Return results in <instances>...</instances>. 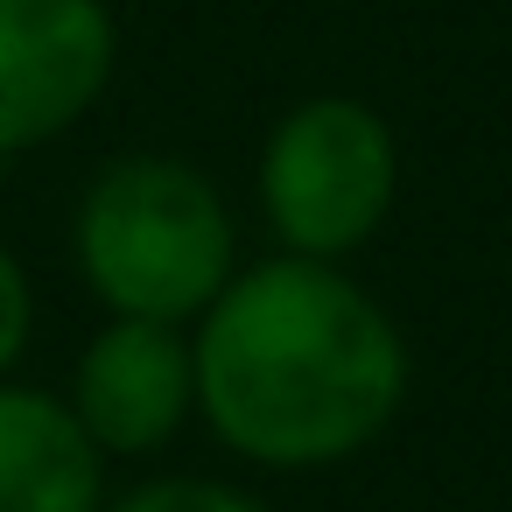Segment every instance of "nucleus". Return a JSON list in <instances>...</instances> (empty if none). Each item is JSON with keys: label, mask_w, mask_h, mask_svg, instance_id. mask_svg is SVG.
<instances>
[{"label": "nucleus", "mask_w": 512, "mask_h": 512, "mask_svg": "<svg viewBox=\"0 0 512 512\" xmlns=\"http://www.w3.org/2000/svg\"><path fill=\"white\" fill-rule=\"evenodd\" d=\"M197 414L260 470L351 463L407 400L400 323L330 260L239 267L190 330Z\"/></svg>", "instance_id": "obj_1"}, {"label": "nucleus", "mask_w": 512, "mask_h": 512, "mask_svg": "<svg viewBox=\"0 0 512 512\" xmlns=\"http://www.w3.org/2000/svg\"><path fill=\"white\" fill-rule=\"evenodd\" d=\"M78 274L106 316L197 323L239 274V232L218 183L176 155H120L78 197Z\"/></svg>", "instance_id": "obj_2"}, {"label": "nucleus", "mask_w": 512, "mask_h": 512, "mask_svg": "<svg viewBox=\"0 0 512 512\" xmlns=\"http://www.w3.org/2000/svg\"><path fill=\"white\" fill-rule=\"evenodd\" d=\"M400 197V141L379 106L351 92H316L288 106L260 148V211L281 253L344 260L358 253Z\"/></svg>", "instance_id": "obj_3"}, {"label": "nucleus", "mask_w": 512, "mask_h": 512, "mask_svg": "<svg viewBox=\"0 0 512 512\" xmlns=\"http://www.w3.org/2000/svg\"><path fill=\"white\" fill-rule=\"evenodd\" d=\"M120 29L106 0H0V169L71 134L113 85Z\"/></svg>", "instance_id": "obj_4"}, {"label": "nucleus", "mask_w": 512, "mask_h": 512, "mask_svg": "<svg viewBox=\"0 0 512 512\" xmlns=\"http://www.w3.org/2000/svg\"><path fill=\"white\" fill-rule=\"evenodd\" d=\"M71 414L99 456H155L197 414V358L183 323L106 316L71 372Z\"/></svg>", "instance_id": "obj_5"}, {"label": "nucleus", "mask_w": 512, "mask_h": 512, "mask_svg": "<svg viewBox=\"0 0 512 512\" xmlns=\"http://www.w3.org/2000/svg\"><path fill=\"white\" fill-rule=\"evenodd\" d=\"M106 456L78 428L71 400L0 379V512H99Z\"/></svg>", "instance_id": "obj_6"}, {"label": "nucleus", "mask_w": 512, "mask_h": 512, "mask_svg": "<svg viewBox=\"0 0 512 512\" xmlns=\"http://www.w3.org/2000/svg\"><path fill=\"white\" fill-rule=\"evenodd\" d=\"M99 512H267V505L239 484H218V477H155V484H134L127 498H113Z\"/></svg>", "instance_id": "obj_7"}, {"label": "nucleus", "mask_w": 512, "mask_h": 512, "mask_svg": "<svg viewBox=\"0 0 512 512\" xmlns=\"http://www.w3.org/2000/svg\"><path fill=\"white\" fill-rule=\"evenodd\" d=\"M29 330H36V295H29V274L15 260V246H0V379L15 372V358L29 351Z\"/></svg>", "instance_id": "obj_8"}]
</instances>
